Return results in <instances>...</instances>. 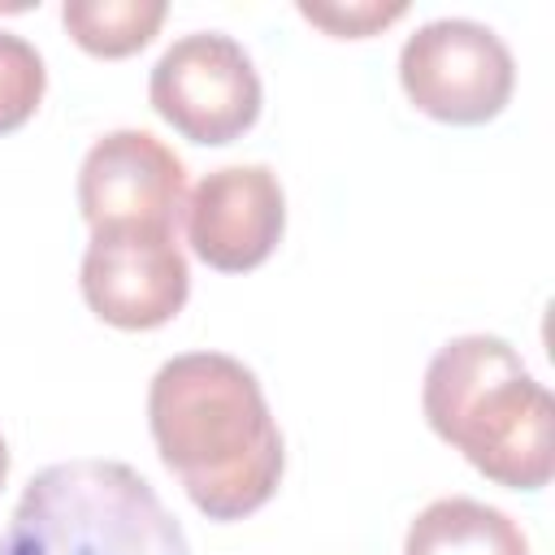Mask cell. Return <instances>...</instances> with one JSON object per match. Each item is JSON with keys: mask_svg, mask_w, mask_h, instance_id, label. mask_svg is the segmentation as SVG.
Listing matches in <instances>:
<instances>
[{"mask_svg": "<svg viewBox=\"0 0 555 555\" xmlns=\"http://www.w3.org/2000/svg\"><path fill=\"white\" fill-rule=\"evenodd\" d=\"M403 555H529V542L507 512L451 494L416 512Z\"/></svg>", "mask_w": 555, "mask_h": 555, "instance_id": "cell-9", "label": "cell"}, {"mask_svg": "<svg viewBox=\"0 0 555 555\" xmlns=\"http://www.w3.org/2000/svg\"><path fill=\"white\" fill-rule=\"evenodd\" d=\"M399 82L425 117L481 126L507 108L516 61L490 26L473 17H438L408 35L399 52Z\"/></svg>", "mask_w": 555, "mask_h": 555, "instance_id": "cell-5", "label": "cell"}, {"mask_svg": "<svg viewBox=\"0 0 555 555\" xmlns=\"http://www.w3.org/2000/svg\"><path fill=\"white\" fill-rule=\"evenodd\" d=\"M260 74L247 48L221 30L173 39L147 78V100L182 139L221 147L243 139L260 117Z\"/></svg>", "mask_w": 555, "mask_h": 555, "instance_id": "cell-4", "label": "cell"}, {"mask_svg": "<svg viewBox=\"0 0 555 555\" xmlns=\"http://www.w3.org/2000/svg\"><path fill=\"white\" fill-rule=\"evenodd\" d=\"M43 56L13 30H0V134L26 126L43 100Z\"/></svg>", "mask_w": 555, "mask_h": 555, "instance_id": "cell-11", "label": "cell"}, {"mask_svg": "<svg viewBox=\"0 0 555 555\" xmlns=\"http://www.w3.org/2000/svg\"><path fill=\"white\" fill-rule=\"evenodd\" d=\"M87 308L117 330H156L173 321L191 295V269L178 230L104 225L91 230L78 273Z\"/></svg>", "mask_w": 555, "mask_h": 555, "instance_id": "cell-6", "label": "cell"}, {"mask_svg": "<svg viewBox=\"0 0 555 555\" xmlns=\"http://www.w3.org/2000/svg\"><path fill=\"white\" fill-rule=\"evenodd\" d=\"M421 408L481 477L507 490H542L555 473V403L499 334H460L425 369Z\"/></svg>", "mask_w": 555, "mask_h": 555, "instance_id": "cell-2", "label": "cell"}, {"mask_svg": "<svg viewBox=\"0 0 555 555\" xmlns=\"http://www.w3.org/2000/svg\"><path fill=\"white\" fill-rule=\"evenodd\" d=\"M147 429L160 464L208 520H243L278 494L282 434L243 360L225 351L165 360L147 386Z\"/></svg>", "mask_w": 555, "mask_h": 555, "instance_id": "cell-1", "label": "cell"}, {"mask_svg": "<svg viewBox=\"0 0 555 555\" xmlns=\"http://www.w3.org/2000/svg\"><path fill=\"white\" fill-rule=\"evenodd\" d=\"M408 13V4H299V17H308L312 26L330 30L334 39H369L377 30H386L390 22H399Z\"/></svg>", "mask_w": 555, "mask_h": 555, "instance_id": "cell-12", "label": "cell"}, {"mask_svg": "<svg viewBox=\"0 0 555 555\" xmlns=\"http://www.w3.org/2000/svg\"><path fill=\"white\" fill-rule=\"evenodd\" d=\"M4 477H9V447H4V438H0V486H4Z\"/></svg>", "mask_w": 555, "mask_h": 555, "instance_id": "cell-13", "label": "cell"}, {"mask_svg": "<svg viewBox=\"0 0 555 555\" xmlns=\"http://www.w3.org/2000/svg\"><path fill=\"white\" fill-rule=\"evenodd\" d=\"M286 230V195L269 165L212 169L186 199V243L217 273H247L273 256Z\"/></svg>", "mask_w": 555, "mask_h": 555, "instance_id": "cell-8", "label": "cell"}, {"mask_svg": "<svg viewBox=\"0 0 555 555\" xmlns=\"http://www.w3.org/2000/svg\"><path fill=\"white\" fill-rule=\"evenodd\" d=\"M0 555H191V546L130 464L65 460L26 481Z\"/></svg>", "mask_w": 555, "mask_h": 555, "instance_id": "cell-3", "label": "cell"}, {"mask_svg": "<svg viewBox=\"0 0 555 555\" xmlns=\"http://www.w3.org/2000/svg\"><path fill=\"white\" fill-rule=\"evenodd\" d=\"M78 208L91 230L186 221V169L147 130H113L91 143L78 169Z\"/></svg>", "mask_w": 555, "mask_h": 555, "instance_id": "cell-7", "label": "cell"}, {"mask_svg": "<svg viewBox=\"0 0 555 555\" xmlns=\"http://www.w3.org/2000/svg\"><path fill=\"white\" fill-rule=\"evenodd\" d=\"M165 13H169L165 0H65L61 4V22L69 39L82 52L104 61H121L147 48Z\"/></svg>", "mask_w": 555, "mask_h": 555, "instance_id": "cell-10", "label": "cell"}]
</instances>
